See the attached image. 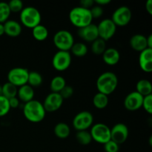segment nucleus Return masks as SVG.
<instances>
[{
    "instance_id": "1",
    "label": "nucleus",
    "mask_w": 152,
    "mask_h": 152,
    "mask_svg": "<svg viewBox=\"0 0 152 152\" xmlns=\"http://www.w3.org/2000/svg\"><path fill=\"white\" fill-rule=\"evenodd\" d=\"M23 114L28 121L37 123L44 120L46 111L42 102L36 99H32L30 102L25 103L23 107Z\"/></svg>"
},
{
    "instance_id": "2",
    "label": "nucleus",
    "mask_w": 152,
    "mask_h": 152,
    "mask_svg": "<svg viewBox=\"0 0 152 152\" xmlns=\"http://www.w3.org/2000/svg\"><path fill=\"white\" fill-rule=\"evenodd\" d=\"M98 92L109 95L117 89L118 86V77L114 73L106 71L99 76L96 83Z\"/></svg>"
},
{
    "instance_id": "3",
    "label": "nucleus",
    "mask_w": 152,
    "mask_h": 152,
    "mask_svg": "<svg viewBox=\"0 0 152 152\" xmlns=\"http://www.w3.org/2000/svg\"><path fill=\"white\" fill-rule=\"evenodd\" d=\"M69 20L74 26L81 28L91 24L93 18L89 9L78 6L69 12Z\"/></svg>"
},
{
    "instance_id": "4",
    "label": "nucleus",
    "mask_w": 152,
    "mask_h": 152,
    "mask_svg": "<svg viewBox=\"0 0 152 152\" xmlns=\"http://www.w3.org/2000/svg\"><path fill=\"white\" fill-rule=\"evenodd\" d=\"M42 16L39 10L32 6L24 7L20 12V21L23 25L34 28L41 23Z\"/></svg>"
},
{
    "instance_id": "5",
    "label": "nucleus",
    "mask_w": 152,
    "mask_h": 152,
    "mask_svg": "<svg viewBox=\"0 0 152 152\" xmlns=\"http://www.w3.org/2000/svg\"><path fill=\"white\" fill-rule=\"evenodd\" d=\"M53 41L54 45L59 50L70 51L74 43V39L70 31L59 30L53 36Z\"/></svg>"
},
{
    "instance_id": "6",
    "label": "nucleus",
    "mask_w": 152,
    "mask_h": 152,
    "mask_svg": "<svg viewBox=\"0 0 152 152\" xmlns=\"http://www.w3.org/2000/svg\"><path fill=\"white\" fill-rule=\"evenodd\" d=\"M93 140L104 145L111 140V129L104 123H96L91 126L90 131Z\"/></svg>"
},
{
    "instance_id": "7",
    "label": "nucleus",
    "mask_w": 152,
    "mask_h": 152,
    "mask_svg": "<svg viewBox=\"0 0 152 152\" xmlns=\"http://www.w3.org/2000/svg\"><path fill=\"white\" fill-rule=\"evenodd\" d=\"M28 74L29 71L25 68L16 67L12 68L7 73V77L8 83L14 85L17 88L26 85L28 83Z\"/></svg>"
},
{
    "instance_id": "8",
    "label": "nucleus",
    "mask_w": 152,
    "mask_h": 152,
    "mask_svg": "<svg viewBox=\"0 0 152 152\" xmlns=\"http://www.w3.org/2000/svg\"><path fill=\"white\" fill-rule=\"evenodd\" d=\"M94 117L91 112L83 111L79 112L73 119L72 125L77 131L87 130L93 126Z\"/></svg>"
},
{
    "instance_id": "9",
    "label": "nucleus",
    "mask_w": 152,
    "mask_h": 152,
    "mask_svg": "<svg viewBox=\"0 0 152 152\" xmlns=\"http://www.w3.org/2000/svg\"><path fill=\"white\" fill-rule=\"evenodd\" d=\"M132 17V13L131 9L127 6H120L114 11L111 17L116 26L124 27L129 25Z\"/></svg>"
},
{
    "instance_id": "10",
    "label": "nucleus",
    "mask_w": 152,
    "mask_h": 152,
    "mask_svg": "<svg viewBox=\"0 0 152 152\" xmlns=\"http://www.w3.org/2000/svg\"><path fill=\"white\" fill-rule=\"evenodd\" d=\"M71 64V54L70 51L58 50L53 56L52 65L59 71H63L68 69Z\"/></svg>"
},
{
    "instance_id": "11",
    "label": "nucleus",
    "mask_w": 152,
    "mask_h": 152,
    "mask_svg": "<svg viewBox=\"0 0 152 152\" xmlns=\"http://www.w3.org/2000/svg\"><path fill=\"white\" fill-rule=\"evenodd\" d=\"M96 26L99 37L105 42L112 38L117 31V26L111 19H102Z\"/></svg>"
},
{
    "instance_id": "12",
    "label": "nucleus",
    "mask_w": 152,
    "mask_h": 152,
    "mask_svg": "<svg viewBox=\"0 0 152 152\" xmlns=\"http://www.w3.org/2000/svg\"><path fill=\"white\" fill-rule=\"evenodd\" d=\"M129 129L124 123H117L111 129V140L119 145L124 143L129 137Z\"/></svg>"
},
{
    "instance_id": "13",
    "label": "nucleus",
    "mask_w": 152,
    "mask_h": 152,
    "mask_svg": "<svg viewBox=\"0 0 152 152\" xmlns=\"http://www.w3.org/2000/svg\"><path fill=\"white\" fill-rule=\"evenodd\" d=\"M63 100L59 93L51 92L45 98L42 105L46 112H54L62 107Z\"/></svg>"
},
{
    "instance_id": "14",
    "label": "nucleus",
    "mask_w": 152,
    "mask_h": 152,
    "mask_svg": "<svg viewBox=\"0 0 152 152\" xmlns=\"http://www.w3.org/2000/svg\"><path fill=\"white\" fill-rule=\"evenodd\" d=\"M143 96L138 92L132 91L126 96L124 99V106L129 111H137L142 108Z\"/></svg>"
},
{
    "instance_id": "15",
    "label": "nucleus",
    "mask_w": 152,
    "mask_h": 152,
    "mask_svg": "<svg viewBox=\"0 0 152 152\" xmlns=\"http://www.w3.org/2000/svg\"><path fill=\"white\" fill-rule=\"evenodd\" d=\"M77 34L82 39L88 42H92L99 37L97 26L93 23L83 28H78Z\"/></svg>"
},
{
    "instance_id": "16",
    "label": "nucleus",
    "mask_w": 152,
    "mask_h": 152,
    "mask_svg": "<svg viewBox=\"0 0 152 152\" xmlns=\"http://www.w3.org/2000/svg\"><path fill=\"white\" fill-rule=\"evenodd\" d=\"M139 65L145 73L152 71V49L146 48L140 52L139 56Z\"/></svg>"
},
{
    "instance_id": "17",
    "label": "nucleus",
    "mask_w": 152,
    "mask_h": 152,
    "mask_svg": "<svg viewBox=\"0 0 152 152\" xmlns=\"http://www.w3.org/2000/svg\"><path fill=\"white\" fill-rule=\"evenodd\" d=\"M4 34L10 37H17L22 33V26L20 23L15 20H7L4 24Z\"/></svg>"
},
{
    "instance_id": "18",
    "label": "nucleus",
    "mask_w": 152,
    "mask_h": 152,
    "mask_svg": "<svg viewBox=\"0 0 152 152\" xmlns=\"http://www.w3.org/2000/svg\"><path fill=\"white\" fill-rule=\"evenodd\" d=\"M102 56L104 62L108 65H117L120 59V52L114 48H106Z\"/></svg>"
},
{
    "instance_id": "19",
    "label": "nucleus",
    "mask_w": 152,
    "mask_h": 152,
    "mask_svg": "<svg viewBox=\"0 0 152 152\" xmlns=\"http://www.w3.org/2000/svg\"><path fill=\"white\" fill-rule=\"evenodd\" d=\"M130 45L133 50L141 52L148 48L146 42V37L142 34H134L130 39Z\"/></svg>"
},
{
    "instance_id": "20",
    "label": "nucleus",
    "mask_w": 152,
    "mask_h": 152,
    "mask_svg": "<svg viewBox=\"0 0 152 152\" xmlns=\"http://www.w3.org/2000/svg\"><path fill=\"white\" fill-rule=\"evenodd\" d=\"M17 96L18 99L19 100L22 101L23 102H25V103L30 102L32 99H34V88H32L28 84L24 85V86H21V87H19L17 91Z\"/></svg>"
},
{
    "instance_id": "21",
    "label": "nucleus",
    "mask_w": 152,
    "mask_h": 152,
    "mask_svg": "<svg viewBox=\"0 0 152 152\" xmlns=\"http://www.w3.org/2000/svg\"><path fill=\"white\" fill-rule=\"evenodd\" d=\"M53 132L56 137L59 139H66L71 134V129L65 123H59L54 126Z\"/></svg>"
},
{
    "instance_id": "22",
    "label": "nucleus",
    "mask_w": 152,
    "mask_h": 152,
    "mask_svg": "<svg viewBox=\"0 0 152 152\" xmlns=\"http://www.w3.org/2000/svg\"><path fill=\"white\" fill-rule=\"evenodd\" d=\"M136 91L143 96L151 94L152 86L151 82L148 80H144V79L139 80L136 85Z\"/></svg>"
},
{
    "instance_id": "23",
    "label": "nucleus",
    "mask_w": 152,
    "mask_h": 152,
    "mask_svg": "<svg viewBox=\"0 0 152 152\" xmlns=\"http://www.w3.org/2000/svg\"><path fill=\"white\" fill-rule=\"evenodd\" d=\"M32 35L37 41H43L48 37V30L45 26L39 24L32 28Z\"/></svg>"
},
{
    "instance_id": "24",
    "label": "nucleus",
    "mask_w": 152,
    "mask_h": 152,
    "mask_svg": "<svg viewBox=\"0 0 152 152\" xmlns=\"http://www.w3.org/2000/svg\"><path fill=\"white\" fill-rule=\"evenodd\" d=\"M65 86H66V81L65 78L62 76H56L50 81V88L51 92L59 93Z\"/></svg>"
},
{
    "instance_id": "25",
    "label": "nucleus",
    "mask_w": 152,
    "mask_h": 152,
    "mask_svg": "<svg viewBox=\"0 0 152 152\" xmlns=\"http://www.w3.org/2000/svg\"><path fill=\"white\" fill-rule=\"evenodd\" d=\"M93 104L97 109H104L108 104V96L102 93H96L93 97Z\"/></svg>"
},
{
    "instance_id": "26",
    "label": "nucleus",
    "mask_w": 152,
    "mask_h": 152,
    "mask_svg": "<svg viewBox=\"0 0 152 152\" xmlns=\"http://www.w3.org/2000/svg\"><path fill=\"white\" fill-rule=\"evenodd\" d=\"M91 49L95 55H102V53L106 50V42L105 40L98 37L96 39L91 42Z\"/></svg>"
},
{
    "instance_id": "27",
    "label": "nucleus",
    "mask_w": 152,
    "mask_h": 152,
    "mask_svg": "<svg viewBox=\"0 0 152 152\" xmlns=\"http://www.w3.org/2000/svg\"><path fill=\"white\" fill-rule=\"evenodd\" d=\"M1 86H2V96H4L6 99H9L17 96L18 88L14 85L7 82Z\"/></svg>"
},
{
    "instance_id": "28",
    "label": "nucleus",
    "mask_w": 152,
    "mask_h": 152,
    "mask_svg": "<svg viewBox=\"0 0 152 152\" xmlns=\"http://www.w3.org/2000/svg\"><path fill=\"white\" fill-rule=\"evenodd\" d=\"M42 81V75L39 73L35 71H29L27 84L29 85L32 88L38 87V86H41Z\"/></svg>"
},
{
    "instance_id": "29",
    "label": "nucleus",
    "mask_w": 152,
    "mask_h": 152,
    "mask_svg": "<svg viewBox=\"0 0 152 152\" xmlns=\"http://www.w3.org/2000/svg\"><path fill=\"white\" fill-rule=\"evenodd\" d=\"M70 50L74 56L83 57L87 54L88 48L86 45L83 42H74Z\"/></svg>"
},
{
    "instance_id": "30",
    "label": "nucleus",
    "mask_w": 152,
    "mask_h": 152,
    "mask_svg": "<svg viewBox=\"0 0 152 152\" xmlns=\"http://www.w3.org/2000/svg\"><path fill=\"white\" fill-rule=\"evenodd\" d=\"M76 139L79 143L83 145H89L92 141L90 132H88L87 130L78 131L76 134Z\"/></svg>"
},
{
    "instance_id": "31",
    "label": "nucleus",
    "mask_w": 152,
    "mask_h": 152,
    "mask_svg": "<svg viewBox=\"0 0 152 152\" xmlns=\"http://www.w3.org/2000/svg\"><path fill=\"white\" fill-rule=\"evenodd\" d=\"M11 13L8 4L4 1H0V23L4 24L6 21L8 20L10 15Z\"/></svg>"
},
{
    "instance_id": "32",
    "label": "nucleus",
    "mask_w": 152,
    "mask_h": 152,
    "mask_svg": "<svg viewBox=\"0 0 152 152\" xmlns=\"http://www.w3.org/2000/svg\"><path fill=\"white\" fill-rule=\"evenodd\" d=\"M10 110L8 99H6L4 96H0V117H4L8 114Z\"/></svg>"
},
{
    "instance_id": "33",
    "label": "nucleus",
    "mask_w": 152,
    "mask_h": 152,
    "mask_svg": "<svg viewBox=\"0 0 152 152\" xmlns=\"http://www.w3.org/2000/svg\"><path fill=\"white\" fill-rule=\"evenodd\" d=\"M7 4H8L10 12H13V13L21 12L24 8L23 2L21 0H10Z\"/></svg>"
},
{
    "instance_id": "34",
    "label": "nucleus",
    "mask_w": 152,
    "mask_h": 152,
    "mask_svg": "<svg viewBox=\"0 0 152 152\" xmlns=\"http://www.w3.org/2000/svg\"><path fill=\"white\" fill-rule=\"evenodd\" d=\"M142 107L147 113L149 114H152V94L144 96Z\"/></svg>"
},
{
    "instance_id": "35",
    "label": "nucleus",
    "mask_w": 152,
    "mask_h": 152,
    "mask_svg": "<svg viewBox=\"0 0 152 152\" xmlns=\"http://www.w3.org/2000/svg\"><path fill=\"white\" fill-rule=\"evenodd\" d=\"M105 152H118L120 150V145L114 141L109 140L103 145Z\"/></svg>"
},
{
    "instance_id": "36",
    "label": "nucleus",
    "mask_w": 152,
    "mask_h": 152,
    "mask_svg": "<svg viewBox=\"0 0 152 152\" xmlns=\"http://www.w3.org/2000/svg\"><path fill=\"white\" fill-rule=\"evenodd\" d=\"M90 12L93 19H98V18H100L103 14V8L101 6L94 4L90 9Z\"/></svg>"
},
{
    "instance_id": "37",
    "label": "nucleus",
    "mask_w": 152,
    "mask_h": 152,
    "mask_svg": "<svg viewBox=\"0 0 152 152\" xmlns=\"http://www.w3.org/2000/svg\"><path fill=\"white\" fill-rule=\"evenodd\" d=\"M59 94L62 96V99H68L74 94V88L70 86H65L59 92Z\"/></svg>"
},
{
    "instance_id": "38",
    "label": "nucleus",
    "mask_w": 152,
    "mask_h": 152,
    "mask_svg": "<svg viewBox=\"0 0 152 152\" xmlns=\"http://www.w3.org/2000/svg\"><path fill=\"white\" fill-rule=\"evenodd\" d=\"M80 7H83L86 9H89V10L95 4L94 0H82V1H80Z\"/></svg>"
},
{
    "instance_id": "39",
    "label": "nucleus",
    "mask_w": 152,
    "mask_h": 152,
    "mask_svg": "<svg viewBox=\"0 0 152 152\" xmlns=\"http://www.w3.org/2000/svg\"><path fill=\"white\" fill-rule=\"evenodd\" d=\"M9 105L10 108H16L19 105V99L17 97H13L8 99Z\"/></svg>"
},
{
    "instance_id": "40",
    "label": "nucleus",
    "mask_w": 152,
    "mask_h": 152,
    "mask_svg": "<svg viewBox=\"0 0 152 152\" xmlns=\"http://www.w3.org/2000/svg\"><path fill=\"white\" fill-rule=\"evenodd\" d=\"M111 2V0H95L94 4L102 7V5H106Z\"/></svg>"
},
{
    "instance_id": "41",
    "label": "nucleus",
    "mask_w": 152,
    "mask_h": 152,
    "mask_svg": "<svg viewBox=\"0 0 152 152\" xmlns=\"http://www.w3.org/2000/svg\"><path fill=\"white\" fill-rule=\"evenodd\" d=\"M145 9H146L147 12L149 13L150 15L152 14V1L151 0H148L145 3Z\"/></svg>"
},
{
    "instance_id": "42",
    "label": "nucleus",
    "mask_w": 152,
    "mask_h": 152,
    "mask_svg": "<svg viewBox=\"0 0 152 152\" xmlns=\"http://www.w3.org/2000/svg\"><path fill=\"white\" fill-rule=\"evenodd\" d=\"M146 42H147V47L148 48L152 49V35L150 34L149 36L146 37Z\"/></svg>"
},
{
    "instance_id": "43",
    "label": "nucleus",
    "mask_w": 152,
    "mask_h": 152,
    "mask_svg": "<svg viewBox=\"0 0 152 152\" xmlns=\"http://www.w3.org/2000/svg\"><path fill=\"white\" fill-rule=\"evenodd\" d=\"M4 34V25L0 23V37Z\"/></svg>"
},
{
    "instance_id": "44",
    "label": "nucleus",
    "mask_w": 152,
    "mask_h": 152,
    "mask_svg": "<svg viewBox=\"0 0 152 152\" xmlns=\"http://www.w3.org/2000/svg\"><path fill=\"white\" fill-rule=\"evenodd\" d=\"M0 96H2V86L0 85Z\"/></svg>"
}]
</instances>
